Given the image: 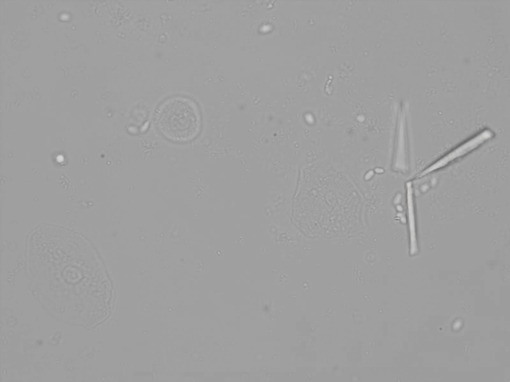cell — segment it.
Wrapping results in <instances>:
<instances>
[{
    "label": "cell",
    "instance_id": "cell-1",
    "mask_svg": "<svg viewBox=\"0 0 510 382\" xmlns=\"http://www.w3.org/2000/svg\"><path fill=\"white\" fill-rule=\"evenodd\" d=\"M156 125L161 134L168 140L184 142L194 139L200 128V119L194 103L182 97L170 98L157 109Z\"/></svg>",
    "mask_w": 510,
    "mask_h": 382
},
{
    "label": "cell",
    "instance_id": "cell-2",
    "mask_svg": "<svg viewBox=\"0 0 510 382\" xmlns=\"http://www.w3.org/2000/svg\"><path fill=\"white\" fill-rule=\"evenodd\" d=\"M493 133L489 130H485L475 137L459 146L453 151L430 166L420 173L417 178L424 176L434 171L439 169L447 165L449 162L459 158L475 149L493 136Z\"/></svg>",
    "mask_w": 510,
    "mask_h": 382
},
{
    "label": "cell",
    "instance_id": "cell-3",
    "mask_svg": "<svg viewBox=\"0 0 510 382\" xmlns=\"http://www.w3.org/2000/svg\"><path fill=\"white\" fill-rule=\"evenodd\" d=\"M407 198L410 234V253L411 255H414L417 253L418 248L413 202L412 189L411 182L407 183Z\"/></svg>",
    "mask_w": 510,
    "mask_h": 382
}]
</instances>
